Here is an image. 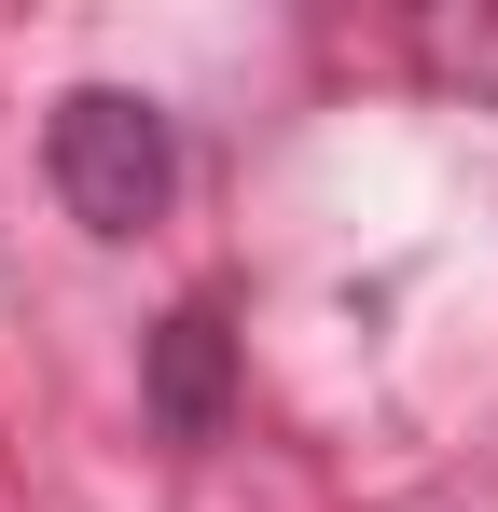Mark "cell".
Instances as JSON below:
<instances>
[{
  "label": "cell",
  "instance_id": "obj_1",
  "mask_svg": "<svg viewBox=\"0 0 498 512\" xmlns=\"http://www.w3.org/2000/svg\"><path fill=\"white\" fill-rule=\"evenodd\" d=\"M42 167H56V194H70L83 236H153L166 194H180V139H166L153 97L70 84V97H56V125H42Z\"/></svg>",
  "mask_w": 498,
  "mask_h": 512
},
{
  "label": "cell",
  "instance_id": "obj_2",
  "mask_svg": "<svg viewBox=\"0 0 498 512\" xmlns=\"http://www.w3.org/2000/svg\"><path fill=\"white\" fill-rule=\"evenodd\" d=\"M153 416L166 443H222V416H236V319L208 291L166 305V333H153Z\"/></svg>",
  "mask_w": 498,
  "mask_h": 512
},
{
  "label": "cell",
  "instance_id": "obj_3",
  "mask_svg": "<svg viewBox=\"0 0 498 512\" xmlns=\"http://www.w3.org/2000/svg\"><path fill=\"white\" fill-rule=\"evenodd\" d=\"M415 56H429L443 84H471V97L498 111V0H471V14H429V42H415Z\"/></svg>",
  "mask_w": 498,
  "mask_h": 512
}]
</instances>
